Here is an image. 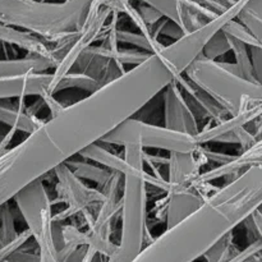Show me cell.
<instances>
[{
  "mask_svg": "<svg viewBox=\"0 0 262 262\" xmlns=\"http://www.w3.org/2000/svg\"><path fill=\"white\" fill-rule=\"evenodd\" d=\"M202 152H204L205 156H206L207 161H214V163L217 164V166L229 163V161H232L233 159L235 158V155H227V154L215 152V151H211L209 150V148H204V147H202Z\"/></svg>",
  "mask_w": 262,
  "mask_h": 262,
  "instance_id": "f546056e",
  "label": "cell"
},
{
  "mask_svg": "<svg viewBox=\"0 0 262 262\" xmlns=\"http://www.w3.org/2000/svg\"><path fill=\"white\" fill-rule=\"evenodd\" d=\"M137 9L138 12H140L142 19L145 20V23L148 26V27H152V26H155L156 23L160 22V20L164 18L163 15H161V13H159L158 10L154 9L152 7H150V5L147 4L141 5V7H138Z\"/></svg>",
  "mask_w": 262,
  "mask_h": 262,
  "instance_id": "f1b7e54d",
  "label": "cell"
},
{
  "mask_svg": "<svg viewBox=\"0 0 262 262\" xmlns=\"http://www.w3.org/2000/svg\"><path fill=\"white\" fill-rule=\"evenodd\" d=\"M184 76L216 100L230 117L262 102V86L229 71L223 61L200 54Z\"/></svg>",
  "mask_w": 262,
  "mask_h": 262,
  "instance_id": "5b68a950",
  "label": "cell"
},
{
  "mask_svg": "<svg viewBox=\"0 0 262 262\" xmlns=\"http://www.w3.org/2000/svg\"><path fill=\"white\" fill-rule=\"evenodd\" d=\"M154 35H155V37H158V35H165L168 36V37L174 38V41H176L178 40V38H181L182 36L184 35V32L182 31V28L179 27L178 25H176V23L171 22V20L166 19L165 22L161 23L160 27L156 30V32H154Z\"/></svg>",
  "mask_w": 262,
  "mask_h": 262,
  "instance_id": "83f0119b",
  "label": "cell"
},
{
  "mask_svg": "<svg viewBox=\"0 0 262 262\" xmlns=\"http://www.w3.org/2000/svg\"><path fill=\"white\" fill-rule=\"evenodd\" d=\"M242 10L239 3L165 45L143 63L42 122L26 140L0 154V206L36 179L78 156L83 148L137 114L186 72L207 41Z\"/></svg>",
  "mask_w": 262,
  "mask_h": 262,
  "instance_id": "6da1fadb",
  "label": "cell"
},
{
  "mask_svg": "<svg viewBox=\"0 0 262 262\" xmlns=\"http://www.w3.org/2000/svg\"><path fill=\"white\" fill-rule=\"evenodd\" d=\"M100 142L122 147L136 145L143 150L159 148L169 152H193L200 146L194 136L177 132L166 127L148 124L133 117L114 128Z\"/></svg>",
  "mask_w": 262,
  "mask_h": 262,
  "instance_id": "8992f818",
  "label": "cell"
},
{
  "mask_svg": "<svg viewBox=\"0 0 262 262\" xmlns=\"http://www.w3.org/2000/svg\"><path fill=\"white\" fill-rule=\"evenodd\" d=\"M164 91V127L196 136L200 132L196 115L184 97L177 79L169 83Z\"/></svg>",
  "mask_w": 262,
  "mask_h": 262,
  "instance_id": "9c48e42d",
  "label": "cell"
},
{
  "mask_svg": "<svg viewBox=\"0 0 262 262\" xmlns=\"http://www.w3.org/2000/svg\"><path fill=\"white\" fill-rule=\"evenodd\" d=\"M97 0H0V23L40 36L66 38L82 30Z\"/></svg>",
  "mask_w": 262,
  "mask_h": 262,
  "instance_id": "3957f363",
  "label": "cell"
},
{
  "mask_svg": "<svg viewBox=\"0 0 262 262\" xmlns=\"http://www.w3.org/2000/svg\"><path fill=\"white\" fill-rule=\"evenodd\" d=\"M58 60L54 55L30 54L20 59H0V77H18L32 73H45L54 69Z\"/></svg>",
  "mask_w": 262,
  "mask_h": 262,
  "instance_id": "4fadbf2b",
  "label": "cell"
},
{
  "mask_svg": "<svg viewBox=\"0 0 262 262\" xmlns=\"http://www.w3.org/2000/svg\"><path fill=\"white\" fill-rule=\"evenodd\" d=\"M102 84L99 79L94 78L92 76H89L86 73H81V72H69L66 76H63L60 78V81L56 83V86L54 87L53 95H55L56 92L63 91V90H83L86 92H94L97 89H100Z\"/></svg>",
  "mask_w": 262,
  "mask_h": 262,
  "instance_id": "ac0fdd59",
  "label": "cell"
},
{
  "mask_svg": "<svg viewBox=\"0 0 262 262\" xmlns=\"http://www.w3.org/2000/svg\"><path fill=\"white\" fill-rule=\"evenodd\" d=\"M2 262H9V261H2Z\"/></svg>",
  "mask_w": 262,
  "mask_h": 262,
  "instance_id": "e575fe53",
  "label": "cell"
},
{
  "mask_svg": "<svg viewBox=\"0 0 262 262\" xmlns=\"http://www.w3.org/2000/svg\"><path fill=\"white\" fill-rule=\"evenodd\" d=\"M251 54V61H252L253 76L256 82L262 86V48L258 46H248Z\"/></svg>",
  "mask_w": 262,
  "mask_h": 262,
  "instance_id": "4316f807",
  "label": "cell"
},
{
  "mask_svg": "<svg viewBox=\"0 0 262 262\" xmlns=\"http://www.w3.org/2000/svg\"><path fill=\"white\" fill-rule=\"evenodd\" d=\"M261 250L262 243L260 241H253V242L248 243V246L246 248L237 250L234 253H232V255L228 256L227 258H224V260H222L220 262H245L247 258H250L251 256H253Z\"/></svg>",
  "mask_w": 262,
  "mask_h": 262,
  "instance_id": "484cf974",
  "label": "cell"
},
{
  "mask_svg": "<svg viewBox=\"0 0 262 262\" xmlns=\"http://www.w3.org/2000/svg\"><path fill=\"white\" fill-rule=\"evenodd\" d=\"M222 30L223 32L232 36V37L237 38V40L242 41V42L246 43L247 46H258V48H261V45L258 43V41L256 40L255 36L248 31V28L246 27L242 22L237 20V18L229 20Z\"/></svg>",
  "mask_w": 262,
  "mask_h": 262,
  "instance_id": "cb8c5ba5",
  "label": "cell"
},
{
  "mask_svg": "<svg viewBox=\"0 0 262 262\" xmlns=\"http://www.w3.org/2000/svg\"><path fill=\"white\" fill-rule=\"evenodd\" d=\"M191 2L196 3V4L202 5V7H205V8H209V9L214 10V12L219 13V14H220V13L224 12L225 9H228V8L223 7L222 4H219L216 0H191Z\"/></svg>",
  "mask_w": 262,
  "mask_h": 262,
  "instance_id": "1f68e13d",
  "label": "cell"
},
{
  "mask_svg": "<svg viewBox=\"0 0 262 262\" xmlns=\"http://www.w3.org/2000/svg\"><path fill=\"white\" fill-rule=\"evenodd\" d=\"M246 8L262 20V0H248Z\"/></svg>",
  "mask_w": 262,
  "mask_h": 262,
  "instance_id": "d6a6232c",
  "label": "cell"
},
{
  "mask_svg": "<svg viewBox=\"0 0 262 262\" xmlns=\"http://www.w3.org/2000/svg\"><path fill=\"white\" fill-rule=\"evenodd\" d=\"M5 261L9 262H38V253H32V252H26V251H17L15 253H13L9 258H7Z\"/></svg>",
  "mask_w": 262,
  "mask_h": 262,
  "instance_id": "4dcf8cb0",
  "label": "cell"
},
{
  "mask_svg": "<svg viewBox=\"0 0 262 262\" xmlns=\"http://www.w3.org/2000/svg\"><path fill=\"white\" fill-rule=\"evenodd\" d=\"M78 156L89 161H94V163L110 169L113 171H118L120 174H123L128 169V163L125 161V159L120 158L118 154L107 150L104 143L100 142V141L92 143L89 147L83 148L78 154Z\"/></svg>",
  "mask_w": 262,
  "mask_h": 262,
  "instance_id": "2e32d148",
  "label": "cell"
},
{
  "mask_svg": "<svg viewBox=\"0 0 262 262\" xmlns=\"http://www.w3.org/2000/svg\"><path fill=\"white\" fill-rule=\"evenodd\" d=\"M18 235L15 229L14 215L9 202L0 206V248L12 242Z\"/></svg>",
  "mask_w": 262,
  "mask_h": 262,
  "instance_id": "44dd1931",
  "label": "cell"
},
{
  "mask_svg": "<svg viewBox=\"0 0 262 262\" xmlns=\"http://www.w3.org/2000/svg\"><path fill=\"white\" fill-rule=\"evenodd\" d=\"M225 33V32H224ZM227 35V33H225ZM228 41H229L230 50L234 54L235 59V66H237L238 71H239L241 76L243 78L248 79V81L256 82L255 76H253V68H252V61H251V54L250 48L242 41L237 40V38L232 37V36L227 35Z\"/></svg>",
  "mask_w": 262,
  "mask_h": 262,
  "instance_id": "ffe728a7",
  "label": "cell"
},
{
  "mask_svg": "<svg viewBox=\"0 0 262 262\" xmlns=\"http://www.w3.org/2000/svg\"><path fill=\"white\" fill-rule=\"evenodd\" d=\"M256 211H257V212H258V214H261V215H262V204L260 205V206H258V209H257V210H256Z\"/></svg>",
  "mask_w": 262,
  "mask_h": 262,
  "instance_id": "836d02e7",
  "label": "cell"
},
{
  "mask_svg": "<svg viewBox=\"0 0 262 262\" xmlns=\"http://www.w3.org/2000/svg\"><path fill=\"white\" fill-rule=\"evenodd\" d=\"M237 18L238 20L242 22L243 25L248 28V31L255 36V38L258 41V43H260L262 48V20L256 14H253V13L251 12V10H248L246 7L241 10V13L238 14Z\"/></svg>",
  "mask_w": 262,
  "mask_h": 262,
  "instance_id": "d4e9b609",
  "label": "cell"
},
{
  "mask_svg": "<svg viewBox=\"0 0 262 262\" xmlns=\"http://www.w3.org/2000/svg\"><path fill=\"white\" fill-rule=\"evenodd\" d=\"M53 171L58 178L56 191L59 200L67 204L63 211L53 215L54 222L61 223L73 215L83 214L94 206H100L102 204L105 199L102 191L86 186L66 164L56 166Z\"/></svg>",
  "mask_w": 262,
  "mask_h": 262,
  "instance_id": "52a82bcc",
  "label": "cell"
},
{
  "mask_svg": "<svg viewBox=\"0 0 262 262\" xmlns=\"http://www.w3.org/2000/svg\"><path fill=\"white\" fill-rule=\"evenodd\" d=\"M262 204V161L247 166L196 210L151 241L130 262H194Z\"/></svg>",
  "mask_w": 262,
  "mask_h": 262,
  "instance_id": "7a4b0ae2",
  "label": "cell"
},
{
  "mask_svg": "<svg viewBox=\"0 0 262 262\" xmlns=\"http://www.w3.org/2000/svg\"><path fill=\"white\" fill-rule=\"evenodd\" d=\"M42 122L43 120L38 119L36 115L31 114L30 112H25L19 105L18 107H15L2 102L0 100V123L8 125L10 129H14L15 132L19 130V132L30 135L36 128L40 127Z\"/></svg>",
  "mask_w": 262,
  "mask_h": 262,
  "instance_id": "9a60e30c",
  "label": "cell"
},
{
  "mask_svg": "<svg viewBox=\"0 0 262 262\" xmlns=\"http://www.w3.org/2000/svg\"><path fill=\"white\" fill-rule=\"evenodd\" d=\"M166 205V228H170L196 211L205 202L206 197L194 192L192 187L171 189L168 192Z\"/></svg>",
  "mask_w": 262,
  "mask_h": 262,
  "instance_id": "8fae6325",
  "label": "cell"
},
{
  "mask_svg": "<svg viewBox=\"0 0 262 262\" xmlns=\"http://www.w3.org/2000/svg\"><path fill=\"white\" fill-rule=\"evenodd\" d=\"M0 41L10 45L18 46L30 54H41V55H54L50 46L51 41L45 40L40 36L31 33L28 31L13 27V26L0 23ZM58 60V59H56Z\"/></svg>",
  "mask_w": 262,
  "mask_h": 262,
  "instance_id": "5bb4252c",
  "label": "cell"
},
{
  "mask_svg": "<svg viewBox=\"0 0 262 262\" xmlns=\"http://www.w3.org/2000/svg\"><path fill=\"white\" fill-rule=\"evenodd\" d=\"M228 51H230L229 41L223 30H220L207 41L201 55L207 59H211V60H216L220 56L225 55Z\"/></svg>",
  "mask_w": 262,
  "mask_h": 262,
  "instance_id": "603a6c76",
  "label": "cell"
},
{
  "mask_svg": "<svg viewBox=\"0 0 262 262\" xmlns=\"http://www.w3.org/2000/svg\"><path fill=\"white\" fill-rule=\"evenodd\" d=\"M262 161V138L258 140L252 147L248 150L242 151L239 155H235V158L232 161L223 165L216 166L215 169H211L205 173H200L194 178V181L201 182V183H209L214 179L223 178V177H235L241 173V170L246 169L247 166L252 164H257Z\"/></svg>",
  "mask_w": 262,
  "mask_h": 262,
  "instance_id": "7c38bea8",
  "label": "cell"
},
{
  "mask_svg": "<svg viewBox=\"0 0 262 262\" xmlns=\"http://www.w3.org/2000/svg\"><path fill=\"white\" fill-rule=\"evenodd\" d=\"M64 164H66V165L68 166L79 179L95 182V183L99 184L100 187H104L105 184L109 182V179L112 178L113 173H114L113 170L104 168V166L94 165V164L89 163V160H86V159H84V161L77 160L76 156H74V158H71L69 160H67Z\"/></svg>",
  "mask_w": 262,
  "mask_h": 262,
  "instance_id": "e0dca14e",
  "label": "cell"
},
{
  "mask_svg": "<svg viewBox=\"0 0 262 262\" xmlns=\"http://www.w3.org/2000/svg\"><path fill=\"white\" fill-rule=\"evenodd\" d=\"M234 243H233V232L229 234L224 235L223 238H220L217 242H215L209 250L205 252V255L202 256L205 262H220L224 258H227L228 256H230L232 253L235 252Z\"/></svg>",
  "mask_w": 262,
  "mask_h": 262,
  "instance_id": "7402d4cb",
  "label": "cell"
},
{
  "mask_svg": "<svg viewBox=\"0 0 262 262\" xmlns=\"http://www.w3.org/2000/svg\"><path fill=\"white\" fill-rule=\"evenodd\" d=\"M53 73H32L18 77H0V100L25 99L50 94Z\"/></svg>",
  "mask_w": 262,
  "mask_h": 262,
  "instance_id": "30bf717a",
  "label": "cell"
},
{
  "mask_svg": "<svg viewBox=\"0 0 262 262\" xmlns=\"http://www.w3.org/2000/svg\"><path fill=\"white\" fill-rule=\"evenodd\" d=\"M168 192L169 183L164 178L151 176L145 166H133L123 173L122 230L120 242L106 262H130L143 248L147 216V186Z\"/></svg>",
  "mask_w": 262,
  "mask_h": 262,
  "instance_id": "277c9868",
  "label": "cell"
},
{
  "mask_svg": "<svg viewBox=\"0 0 262 262\" xmlns=\"http://www.w3.org/2000/svg\"><path fill=\"white\" fill-rule=\"evenodd\" d=\"M117 41L118 43H129L136 48L142 49L148 54H156L165 48V45L154 36H146L143 33H135L124 30H117Z\"/></svg>",
  "mask_w": 262,
  "mask_h": 262,
  "instance_id": "d6986e66",
  "label": "cell"
},
{
  "mask_svg": "<svg viewBox=\"0 0 262 262\" xmlns=\"http://www.w3.org/2000/svg\"><path fill=\"white\" fill-rule=\"evenodd\" d=\"M140 2L150 5L161 13L164 18L178 25L184 35L197 30L204 23H206L202 19H209L214 15L211 9L196 4L191 0H140Z\"/></svg>",
  "mask_w": 262,
  "mask_h": 262,
  "instance_id": "ba28073f",
  "label": "cell"
}]
</instances>
